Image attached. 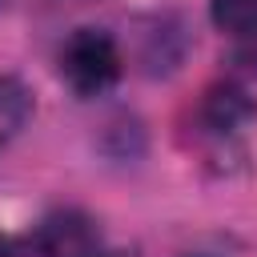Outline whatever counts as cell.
<instances>
[{
  "label": "cell",
  "instance_id": "obj_6",
  "mask_svg": "<svg viewBox=\"0 0 257 257\" xmlns=\"http://www.w3.org/2000/svg\"><path fill=\"white\" fill-rule=\"evenodd\" d=\"M0 257H40L32 241H16V237H4L0 233Z\"/></svg>",
  "mask_w": 257,
  "mask_h": 257
},
{
  "label": "cell",
  "instance_id": "obj_2",
  "mask_svg": "<svg viewBox=\"0 0 257 257\" xmlns=\"http://www.w3.org/2000/svg\"><path fill=\"white\" fill-rule=\"evenodd\" d=\"M257 120V104L253 96L233 84V80H221V84H209L201 92V104H197V128L205 141H213L225 157L241 145V137L249 133V124Z\"/></svg>",
  "mask_w": 257,
  "mask_h": 257
},
{
  "label": "cell",
  "instance_id": "obj_3",
  "mask_svg": "<svg viewBox=\"0 0 257 257\" xmlns=\"http://www.w3.org/2000/svg\"><path fill=\"white\" fill-rule=\"evenodd\" d=\"M28 241L36 245L40 257H104L100 229L80 209H56V213H48L32 229Z\"/></svg>",
  "mask_w": 257,
  "mask_h": 257
},
{
  "label": "cell",
  "instance_id": "obj_5",
  "mask_svg": "<svg viewBox=\"0 0 257 257\" xmlns=\"http://www.w3.org/2000/svg\"><path fill=\"white\" fill-rule=\"evenodd\" d=\"M209 16L237 40H257V0H209Z\"/></svg>",
  "mask_w": 257,
  "mask_h": 257
},
{
  "label": "cell",
  "instance_id": "obj_1",
  "mask_svg": "<svg viewBox=\"0 0 257 257\" xmlns=\"http://www.w3.org/2000/svg\"><path fill=\"white\" fill-rule=\"evenodd\" d=\"M56 68H60V80L76 96L88 100V96H104L120 80L124 56H120V44L112 40V32H104V28H76L60 44Z\"/></svg>",
  "mask_w": 257,
  "mask_h": 257
},
{
  "label": "cell",
  "instance_id": "obj_4",
  "mask_svg": "<svg viewBox=\"0 0 257 257\" xmlns=\"http://www.w3.org/2000/svg\"><path fill=\"white\" fill-rule=\"evenodd\" d=\"M32 108H36L32 88L20 76H0V149L20 137V128L28 124Z\"/></svg>",
  "mask_w": 257,
  "mask_h": 257
}]
</instances>
